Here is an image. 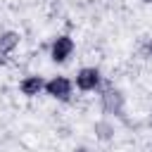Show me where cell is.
<instances>
[{
    "label": "cell",
    "instance_id": "1",
    "mask_svg": "<svg viewBox=\"0 0 152 152\" xmlns=\"http://www.w3.org/2000/svg\"><path fill=\"white\" fill-rule=\"evenodd\" d=\"M74 88H76L74 78L62 76V74H57V76H52V78L45 81V95L52 97V100H57V102H69L71 95H74Z\"/></svg>",
    "mask_w": 152,
    "mask_h": 152
},
{
    "label": "cell",
    "instance_id": "6",
    "mask_svg": "<svg viewBox=\"0 0 152 152\" xmlns=\"http://www.w3.org/2000/svg\"><path fill=\"white\" fill-rule=\"evenodd\" d=\"M121 104H124V97H121L119 90H107V93H104V107H107L109 112H119Z\"/></svg>",
    "mask_w": 152,
    "mask_h": 152
},
{
    "label": "cell",
    "instance_id": "8",
    "mask_svg": "<svg viewBox=\"0 0 152 152\" xmlns=\"http://www.w3.org/2000/svg\"><path fill=\"white\" fill-rule=\"evenodd\" d=\"M142 2H152V0H142Z\"/></svg>",
    "mask_w": 152,
    "mask_h": 152
},
{
    "label": "cell",
    "instance_id": "3",
    "mask_svg": "<svg viewBox=\"0 0 152 152\" xmlns=\"http://www.w3.org/2000/svg\"><path fill=\"white\" fill-rule=\"evenodd\" d=\"M74 50H76L74 38L66 36V33H62V36H57V38L50 43V59H52L55 64H64V62L74 55Z\"/></svg>",
    "mask_w": 152,
    "mask_h": 152
},
{
    "label": "cell",
    "instance_id": "7",
    "mask_svg": "<svg viewBox=\"0 0 152 152\" xmlns=\"http://www.w3.org/2000/svg\"><path fill=\"white\" fill-rule=\"evenodd\" d=\"M95 133H97L100 140H109V138L114 135V126H112L109 121H97V124H95Z\"/></svg>",
    "mask_w": 152,
    "mask_h": 152
},
{
    "label": "cell",
    "instance_id": "5",
    "mask_svg": "<svg viewBox=\"0 0 152 152\" xmlns=\"http://www.w3.org/2000/svg\"><path fill=\"white\" fill-rule=\"evenodd\" d=\"M21 36L17 31H0V64H7L10 55L19 48Z\"/></svg>",
    "mask_w": 152,
    "mask_h": 152
},
{
    "label": "cell",
    "instance_id": "4",
    "mask_svg": "<svg viewBox=\"0 0 152 152\" xmlns=\"http://www.w3.org/2000/svg\"><path fill=\"white\" fill-rule=\"evenodd\" d=\"M45 81H48V78L38 76V74H28V76H24V78L19 81V93H21L24 97L45 95Z\"/></svg>",
    "mask_w": 152,
    "mask_h": 152
},
{
    "label": "cell",
    "instance_id": "2",
    "mask_svg": "<svg viewBox=\"0 0 152 152\" xmlns=\"http://www.w3.org/2000/svg\"><path fill=\"white\" fill-rule=\"evenodd\" d=\"M102 83V71L97 66H81L74 76V86L81 93H95Z\"/></svg>",
    "mask_w": 152,
    "mask_h": 152
}]
</instances>
